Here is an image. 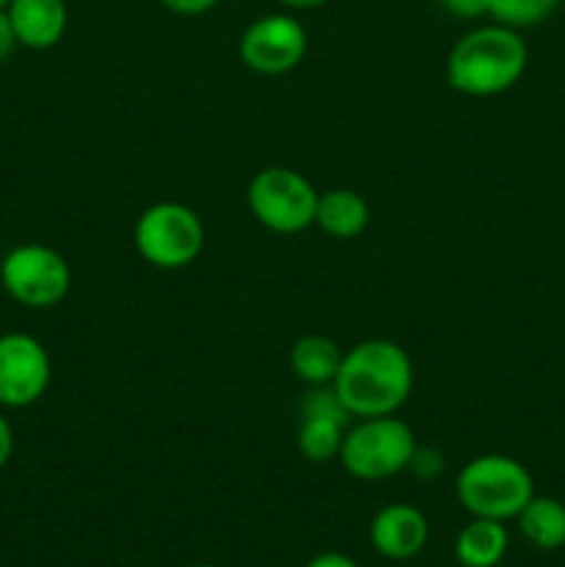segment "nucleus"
<instances>
[{"label": "nucleus", "instance_id": "f257e3e1", "mask_svg": "<svg viewBox=\"0 0 565 567\" xmlns=\"http://www.w3.org/2000/svg\"><path fill=\"white\" fill-rule=\"evenodd\" d=\"M413 360L399 343L371 338L343 352L332 388L355 419L393 415L413 393Z\"/></svg>", "mask_w": 565, "mask_h": 567}, {"label": "nucleus", "instance_id": "f03ea898", "mask_svg": "<svg viewBox=\"0 0 565 567\" xmlns=\"http://www.w3.org/2000/svg\"><path fill=\"white\" fill-rule=\"evenodd\" d=\"M530 48L515 28L493 22L460 37L446 59V81L465 97H496L526 72Z\"/></svg>", "mask_w": 565, "mask_h": 567}, {"label": "nucleus", "instance_id": "7ed1b4c3", "mask_svg": "<svg viewBox=\"0 0 565 567\" xmlns=\"http://www.w3.org/2000/svg\"><path fill=\"white\" fill-rule=\"evenodd\" d=\"M458 502L471 518L507 520L518 518L521 509L535 496V482L524 463L507 454H480L460 468L454 482Z\"/></svg>", "mask_w": 565, "mask_h": 567}, {"label": "nucleus", "instance_id": "20e7f679", "mask_svg": "<svg viewBox=\"0 0 565 567\" xmlns=\"http://www.w3.org/2000/svg\"><path fill=\"white\" fill-rule=\"evenodd\" d=\"M415 449L419 443L413 430L402 419L377 415V419H360V424L347 430L338 463L355 480L382 482L408 471Z\"/></svg>", "mask_w": 565, "mask_h": 567}, {"label": "nucleus", "instance_id": "39448f33", "mask_svg": "<svg viewBox=\"0 0 565 567\" xmlns=\"http://www.w3.org/2000/svg\"><path fill=\"white\" fill-rule=\"evenodd\" d=\"M133 244L142 260H147L155 269H186L203 252V219L197 210L183 203H155L144 208L136 219Z\"/></svg>", "mask_w": 565, "mask_h": 567}, {"label": "nucleus", "instance_id": "423d86ee", "mask_svg": "<svg viewBox=\"0 0 565 567\" xmlns=\"http://www.w3.org/2000/svg\"><path fill=\"white\" fill-rule=\"evenodd\" d=\"M249 214L266 230L294 236L316 221L319 192L310 181L288 166H266L247 186Z\"/></svg>", "mask_w": 565, "mask_h": 567}, {"label": "nucleus", "instance_id": "0eeeda50", "mask_svg": "<svg viewBox=\"0 0 565 567\" xmlns=\"http://www.w3.org/2000/svg\"><path fill=\"white\" fill-rule=\"evenodd\" d=\"M0 282L22 308L50 310L70 293L72 271L64 255L44 244H20L0 260Z\"/></svg>", "mask_w": 565, "mask_h": 567}, {"label": "nucleus", "instance_id": "6e6552de", "mask_svg": "<svg viewBox=\"0 0 565 567\" xmlns=\"http://www.w3.org/2000/svg\"><path fill=\"white\" fill-rule=\"evenodd\" d=\"M305 53H308V33L291 14L258 17L238 39V55L244 66L258 75H286L302 64Z\"/></svg>", "mask_w": 565, "mask_h": 567}, {"label": "nucleus", "instance_id": "1a4fd4ad", "mask_svg": "<svg viewBox=\"0 0 565 567\" xmlns=\"http://www.w3.org/2000/svg\"><path fill=\"white\" fill-rule=\"evenodd\" d=\"M53 363L39 338L28 332L0 336V408L22 410L48 393Z\"/></svg>", "mask_w": 565, "mask_h": 567}, {"label": "nucleus", "instance_id": "9d476101", "mask_svg": "<svg viewBox=\"0 0 565 567\" xmlns=\"http://www.w3.org/2000/svg\"><path fill=\"white\" fill-rule=\"evenodd\" d=\"M430 537V524L424 513L413 504H388L371 518L369 540L380 557L393 559V563H408L419 557Z\"/></svg>", "mask_w": 565, "mask_h": 567}, {"label": "nucleus", "instance_id": "9b49d317", "mask_svg": "<svg viewBox=\"0 0 565 567\" xmlns=\"http://www.w3.org/2000/svg\"><path fill=\"white\" fill-rule=\"evenodd\" d=\"M17 44L28 50H50L64 39L66 14L64 0H11L6 6Z\"/></svg>", "mask_w": 565, "mask_h": 567}, {"label": "nucleus", "instance_id": "f8f14e48", "mask_svg": "<svg viewBox=\"0 0 565 567\" xmlns=\"http://www.w3.org/2000/svg\"><path fill=\"white\" fill-rule=\"evenodd\" d=\"M369 221L371 208L363 194L352 192V188H330V192L319 194L314 225H319V230L330 238H338V241L358 238L369 227Z\"/></svg>", "mask_w": 565, "mask_h": 567}, {"label": "nucleus", "instance_id": "ddd939ff", "mask_svg": "<svg viewBox=\"0 0 565 567\" xmlns=\"http://www.w3.org/2000/svg\"><path fill=\"white\" fill-rule=\"evenodd\" d=\"M507 548L510 535L502 520L471 518L454 540V557L463 567H496Z\"/></svg>", "mask_w": 565, "mask_h": 567}, {"label": "nucleus", "instance_id": "4468645a", "mask_svg": "<svg viewBox=\"0 0 565 567\" xmlns=\"http://www.w3.org/2000/svg\"><path fill=\"white\" fill-rule=\"evenodd\" d=\"M518 532L537 551H557L565 546V504L552 496H532L518 513Z\"/></svg>", "mask_w": 565, "mask_h": 567}, {"label": "nucleus", "instance_id": "2eb2a0df", "mask_svg": "<svg viewBox=\"0 0 565 567\" xmlns=\"http://www.w3.org/2000/svg\"><path fill=\"white\" fill-rule=\"evenodd\" d=\"M343 352L327 336H305L291 347V371L305 385H332Z\"/></svg>", "mask_w": 565, "mask_h": 567}, {"label": "nucleus", "instance_id": "dca6fc26", "mask_svg": "<svg viewBox=\"0 0 565 567\" xmlns=\"http://www.w3.org/2000/svg\"><path fill=\"white\" fill-rule=\"evenodd\" d=\"M343 435H347V426L338 424V421L302 419L297 432V449L308 463H330L341 454Z\"/></svg>", "mask_w": 565, "mask_h": 567}, {"label": "nucleus", "instance_id": "f3484780", "mask_svg": "<svg viewBox=\"0 0 565 567\" xmlns=\"http://www.w3.org/2000/svg\"><path fill=\"white\" fill-rule=\"evenodd\" d=\"M559 0H487V14L493 22H502L507 28H532L546 20Z\"/></svg>", "mask_w": 565, "mask_h": 567}, {"label": "nucleus", "instance_id": "a211bd4d", "mask_svg": "<svg viewBox=\"0 0 565 567\" xmlns=\"http://www.w3.org/2000/svg\"><path fill=\"white\" fill-rule=\"evenodd\" d=\"M299 415L302 419L338 421L343 426L349 424V410L343 408L341 396H338L332 385H310V391L299 402Z\"/></svg>", "mask_w": 565, "mask_h": 567}, {"label": "nucleus", "instance_id": "6ab92c4d", "mask_svg": "<svg viewBox=\"0 0 565 567\" xmlns=\"http://www.w3.org/2000/svg\"><path fill=\"white\" fill-rule=\"evenodd\" d=\"M408 468L413 471L419 480H424V482L435 480V476L443 471V457L435 452V449H421L419 446V449H415V454H413V460H410Z\"/></svg>", "mask_w": 565, "mask_h": 567}, {"label": "nucleus", "instance_id": "aec40b11", "mask_svg": "<svg viewBox=\"0 0 565 567\" xmlns=\"http://www.w3.org/2000/svg\"><path fill=\"white\" fill-rule=\"evenodd\" d=\"M166 11L172 14H181V17H199V14H208L210 9L219 6V0H158Z\"/></svg>", "mask_w": 565, "mask_h": 567}, {"label": "nucleus", "instance_id": "412c9836", "mask_svg": "<svg viewBox=\"0 0 565 567\" xmlns=\"http://www.w3.org/2000/svg\"><path fill=\"white\" fill-rule=\"evenodd\" d=\"M438 3L460 20H476V17L487 14V0H438Z\"/></svg>", "mask_w": 565, "mask_h": 567}, {"label": "nucleus", "instance_id": "4be33fe9", "mask_svg": "<svg viewBox=\"0 0 565 567\" xmlns=\"http://www.w3.org/2000/svg\"><path fill=\"white\" fill-rule=\"evenodd\" d=\"M14 48H17L14 28H11V20L9 14H6V9H0V64L9 61V55L14 53Z\"/></svg>", "mask_w": 565, "mask_h": 567}, {"label": "nucleus", "instance_id": "5701e85b", "mask_svg": "<svg viewBox=\"0 0 565 567\" xmlns=\"http://www.w3.org/2000/svg\"><path fill=\"white\" fill-rule=\"evenodd\" d=\"M11 454H14V430L6 421V415H0V471L9 465Z\"/></svg>", "mask_w": 565, "mask_h": 567}, {"label": "nucleus", "instance_id": "b1692460", "mask_svg": "<svg viewBox=\"0 0 565 567\" xmlns=\"http://www.w3.org/2000/svg\"><path fill=\"white\" fill-rule=\"evenodd\" d=\"M308 567H360V565L355 563L352 557H347V554L325 551V554H319V557L310 559Z\"/></svg>", "mask_w": 565, "mask_h": 567}, {"label": "nucleus", "instance_id": "393cba45", "mask_svg": "<svg viewBox=\"0 0 565 567\" xmlns=\"http://www.w3.org/2000/svg\"><path fill=\"white\" fill-rule=\"evenodd\" d=\"M280 6H286V9L291 11H310V9H319V6H325L327 0H277Z\"/></svg>", "mask_w": 565, "mask_h": 567}, {"label": "nucleus", "instance_id": "a878e982", "mask_svg": "<svg viewBox=\"0 0 565 567\" xmlns=\"http://www.w3.org/2000/svg\"><path fill=\"white\" fill-rule=\"evenodd\" d=\"M9 3H11V0H0V9H6Z\"/></svg>", "mask_w": 565, "mask_h": 567}, {"label": "nucleus", "instance_id": "bb28decb", "mask_svg": "<svg viewBox=\"0 0 565 567\" xmlns=\"http://www.w3.org/2000/svg\"><path fill=\"white\" fill-rule=\"evenodd\" d=\"M188 567H216V565H205V563H203V565H188Z\"/></svg>", "mask_w": 565, "mask_h": 567}]
</instances>
